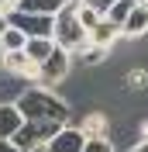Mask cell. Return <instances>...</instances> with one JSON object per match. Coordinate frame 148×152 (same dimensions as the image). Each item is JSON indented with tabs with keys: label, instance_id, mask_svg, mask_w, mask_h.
Returning a JSON list of instances; mask_svg holds the SVG:
<instances>
[{
	"label": "cell",
	"instance_id": "1",
	"mask_svg": "<svg viewBox=\"0 0 148 152\" xmlns=\"http://www.w3.org/2000/svg\"><path fill=\"white\" fill-rule=\"evenodd\" d=\"M17 107H21V114H24V128H21V135L14 138V145H17L21 152H38V149H45V145L55 138L59 128L73 124V121H69L73 104H69L59 90L28 86V90L17 97Z\"/></svg>",
	"mask_w": 148,
	"mask_h": 152
},
{
	"label": "cell",
	"instance_id": "2",
	"mask_svg": "<svg viewBox=\"0 0 148 152\" xmlns=\"http://www.w3.org/2000/svg\"><path fill=\"white\" fill-rule=\"evenodd\" d=\"M52 42H55L59 48H65V52H79V48H86L90 45V31L76 21V10H73V4L62 10L55 18V35H52Z\"/></svg>",
	"mask_w": 148,
	"mask_h": 152
},
{
	"label": "cell",
	"instance_id": "3",
	"mask_svg": "<svg viewBox=\"0 0 148 152\" xmlns=\"http://www.w3.org/2000/svg\"><path fill=\"white\" fill-rule=\"evenodd\" d=\"M73 69H76V56L65 52V48H55V56L41 66L38 86H41V90H62V86L73 80Z\"/></svg>",
	"mask_w": 148,
	"mask_h": 152
},
{
	"label": "cell",
	"instance_id": "4",
	"mask_svg": "<svg viewBox=\"0 0 148 152\" xmlns=\"http://www.w3.org/2000/svg\"><path fill=\"white\" fill-rule=\"evenodd\" d=\"M76 128L86 135V138H110L114 135V118L103 107H86L83 118L76 121Z\"/></svg>",
	"mask_w": 148,
	"mask_h": 152
},
{
	"label": "cell",
	"instance_id": "5",
	"mask_svg": "<svg viewBox=\"0 0 148 152\" xmlns=\"http://www.w3.org/2000/svg\"><path fill=\"white\" fill-rule=\"evenodd\" d=\"M10 24L21 28L28 38H52L55 35V18H41V14H24V10H14L7 14Z\"/></svg>",
	"mask_w": 148,
	"mask_h": 152
},
{
	"label": "cell",
	"instance_id": "6",
	"mask_svg": "<svg viewBox=\"0 0 148 152\" xmlns=\"http://www.w3.org/2000/svg\"><path fill=\"white\" fill-rule=\"evenodd\" d=\"M24 128V114H21L17 100H0V138L4 142H14Z\"/></svg>",
	"mask_w": 148,
	"mask_h": 152
},
{
	"label": "cell",
	"instance_id": "7",
	"mask_svg": "<svg viewBox=\"0 0 148 152\" xmlns=\"http://www.w3.org/2000/svg\"><path fill=\"white\" fill-rule=\"evenodd\" d=\"M86 142H90V138H86L76 124H65V128L55 132V138H52L45 149L48 152H86Z\"/></svg>",
	"mask_w": 148,
	"mask_h": 152
},
{
	"label": "cell",
	"instance_id": "8",
	"mask_svg": "<svg viewBox=\"0 0 148 152\" xmlns=\"http://www.w3.org/2000/svg\"><path fill=\"white\" fill-rule=\"evenodd\" d=\"M117 42H124V28H120V24H114V21H107V18H103L100 24L90 31V45L103 48V52H110Z\"/></svg>",
	"mask_w": 148,
	"mask_h": 152
},
{
	"label": "cell",
	"instance_id": "9",
	"mask_svg": "<svg viewBox=\"0 0 148 152\" xmlns=\"http://www.w3.org/2000/svg\"><path fill=\"white\" fill-rule=\"evenodd\" d=\"M69 4H73V0H21L17 10H24V14H41V18H59Z\"/></svg>",
	"mask_w": 148,
	"mask_h": 152
},
{
	"label": "cell",
	"instance_id": "10",
	"mask_svg": "<svg viewBox=\"0 0 148 152\" xmlns=\"http://www.w3.org/2000/svg\"><path fill=\"white\" fill-rule=\"evenodd\" d=\"M124 38L128 42H141V38H148V7H134V14L128 18V24H124Z\"/></svg>",
	"mask_w": 148,
	"mask_h": 152
},
{
	"label": "cell",
	"instance_id": "11",
	"mask_svg": "<svg viewBox=\"0 0 148 152\" xmlns=\"http://www.w3.org/2000/svg\"><path fill=\"white\" fill-rule=\"evenodd\" d=\"M55 42H52V38H28V48H24V52H28V59L31 62H35V66H45L48 59L55 56Z\"/></svg>",
	"mask_w": 148,
	"mask_h": 152
},
{
	"label": "cell",
	"instance_id": "12",
	"mask_svg": "<svg viewBox=\"0 0 148 152\" xmlns=\"http://www.w3.org/2000/svg\"><path fill=\"white\" fill-rule=\"evenodd\" d=\"M134 7H138V0H110V4L103 7V18L124 28V24H128V18L134 14Z\"/></svg>",
	"mask_w": 148,
	"mask_h": 152
},
{
	"label": "cell",
	"instance_id": "13",
	"mask_svg": "<svg viewBox=\"0 0 148 152\" xmlns=\"http://www.w3.org/2000/svg\"><path fill=\"white\" fill-rule=\"evenodd\" d=\"M73 10H76V21H79L86 31H93V28L103 21V10L93 7V4H86V0H73Z\"/></svg>",
	"mask_w": 148,
	"mask_h": 152
},
{
	"label": "cell",
	"instance_id": "14",
	"mask_svg": "<svg viewBox=\"0 0 148 152\" xmlns=\"http://www.w3.org/2000/svg\"><path fill=\"white\" fill-rule=\"evenodd\" d=\"M24 48H28V35H24L21 28H14V24H10L7 35L0 38V56H4V52H24Z\"/></svg>",
	"mask_w": 148,
	"mask_h": 152
},
{
	"label": "cell",
	"instance_id": "15",
	"mask_svg": "<svg viewBox=\"0 0 148 152\" xmlns=\"http://www.w3.org/2000/svg\"><path fill=\"white\" fill-rule=\"evenodd\" d=\"M86 152H117V145L110 138H90L86 142Z\"/></svg>",
	"mask_w": 148,
	"mask_h": 152
},
{
	"label": "cell",
	"instance_id": "16",
	"mask_svg": "<svg viewBox=\"0 0 148 152\" xmlns=\"http://www.w3.org/2000/svg\"><path fill=\"white\" fill-rule=\"evenodd\" d=\"M7 28H10V18H7V14H0V38L7 35Z\"/></svg>",
	"mask_w": 148,
	"mask_h": 152
},
{
	"label": "cell",
	"instance_id": "17",
	"mask_svg": "<svg viewBox=\"0 0 148 152\" xmlns=\"http://www.w3.org/2000/svg\"><path fill=\"white\" fill-rule=\"evenodd\" d=\"M0 152H21V149L14 142H4V138H0Z\"/></svg>",
	"mask_w": 148,
	"mask_h": 152
},
{
	"label": "cell",
	"instance_id": "18",
	"mask_svg": "<svg viewBox=\"0 0 148 152\" xmlns=\"http://www.w3.org/2000/svg\"><path fill=\"white\" fill-rule=\"evenodd\" d=\"M128 152H148V142H138L134 149H128Z\"/></svg>",
	"mask_w": 148,
	"mask_h": 152
},
{
	"label": "cell",
	"instance_id": "19",
	"mask_svg": "<svg viewBox=\"0 0 148 152\" xmlns=\"http://www.w3.org/2000/svg\"><path fill=\"white\" fill-rule=\"evenodd\" d=\"M86 4H93V7H100V10H103L107 4H110V0H86Z\"/></svg>",
	"mask_w": 148,
	"mask_h": 152
},
{
	"label": "cell",
	"instance_id": "20",
	"mask_svg": "<svg viewBox=\"0 0 148 152\" xmlns=\"http://www.w3.org/2000/svg\"><path fill=\"white\" fill-rule=\"evenodd\" d=\"M138 4H141V7H148V0H138Z\"/></svg>",
	"mask_w": 148,
	"mask_h": 152
},
{
	"label": "cell",
	"instance_id": "21",
	"mask_svg": "<svg viewBox=\"0 0 148 152\" xmlns=\"http://www.w3.org/2000/svg\"><path fill=\"white\" fill-rule=\"evenodd\" d=\"M38 152H48V149H38Z\"/></svg>",
	"mask_w": 148,
	"mask_h": 152
}]
</instances>
